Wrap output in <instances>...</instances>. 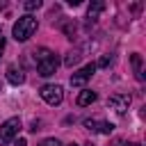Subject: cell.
Returning <instances> with one entry per match:
<instances>
[{
	"label": "cell",
	"mask_w": 146,
	"mask_h": 146,
	"mask_svg": "<svg viewBox=\"0 0 146 146\" xmlns=\"http://www.w3.org/2000/svg\"><path fill=\"white\" fill-rule=\"evenodd\" d=\"M105 9V2H100V0H96V2H91L89 5V9H87V16H89V21H96L98 18V14Z\"/></svg>",
	"instance_id": "8"
},
{
	"label": "cell",
	"mask_w": 146,
	"mask_h": 146,
	"mask_svg": "<svg viewBox=\"0 0 146 146\" xmlns=\"http://www.w3.org/2000/svg\"><path fill=\"white\" fill-rule=\"evenodd\" d=\"M39 7H41V0H27V2H25V9H27V11L39 9Z\"/></svg>",
	"instance_id": "14"
},
{
	"label": "cell",
	"mask_w": 146,
	"mask_h": 146,
	"mask_svg": "<svg viewBox=\"0 0 146 146\" xmlns=\"http://www.w3.org/2000/svg\"><path fill=\"white\" fill-rule=\"evenodd\" d=\"M94 71H96V64H87V66H82L78 73L71 75V84H73V87H82V84L94 75Z\"/></svg>",
	"instance_id": "6"
},
{
	"label": "cell",
	"mask_w": 146,
	"mask_h": 146,
	"mask_svg": "<svg viewBox=\"0 0 146 146\" xmlns=\"http://www.w3.org/2000/svg\"><path fill=\"white\" fill-rule=\"evenodd\" d=\"M98 130H100V132H103V135H110V132H112V130H114V123H110V121H103V123H100V128H98Z\"/></svg>",
	"instance_id": "13"
},
{
	"label": "cell",
	"mask_w": 146,
	"mask_h": 146,
	"mask_svg": "<svg viewBox=\"0 0 146 146\" xmlns=\"http://www.w3.org/2000/svg\"><path fill=\"white\" fill-rule=\"evenodd\" d=\"M21 128H23V123H21L18 116L7 119V121L0 125V144H9V141H14V139L18 137V132H21Z\"/></svg>",
	"instance_id": "3"
},
{
	"label": "cell",
	"mask_w": 146,
	"mask_h": 146,
	"mask_svg": "<svg viewBox=\"0 0 146 146\" xmlns=\"http://www.w3.org/2000/svg\"><path fill=\"white\" fill-rule=\"evenodd\" d=\"M41 146H62V144H59L57 139H52V137H50V139H43V141H41Z\"/></svg>",
	"instance_id": "16"
},
{
	"label": "cell",
	"mask_w": 146,
	"mask_h": 146,
	"mask_svg": "<svg viewBox=\"0 0 146 146\" xmlns=\"http://www.w3.org/2000/svg\"><path fill=\"white\" fill-rule=\"evenodd\" d=\"M0 9H2V2H0Z\"/></svg>",
	"instance_id": "23"
},
{
	"label": "cell",
	"mask_w": 146,
	"mask_h": 146,
	"mask_svg": "<svg viewBox=\"0 0 146 146\" xmlns=\"http://www.w3.org/2000/svg\"><path fill=\"white\" fill-rule=\"evenodd\" d=\"M80 59H82V55H80L78 50H71V52H66V57H64V66L71 68V66H75Z\"/></svg>",
	"instance_id": "10"
},
{
	"label": "cell",
	"mask_w": 146,
	"mask_h": 146,
	"mask_svg": "<svg viewBox=\"0 0 146 146\" xmlns=\"http://www.w3.org/2000/svg\"><path fill=\"white\" fill-rule=\"evenodd\" d=\"M66 146H78V144H66Z\"/></svg>",
	"instance_id": "21"
},
{
	"label": "cell",
	"mask_w": 146,
	"mask_h": 146,
	"mask_svg": "<svg viewBox=\"0 0 146 146\" xmlns=\"http://www.w3.org/2000/svg\"><path fill=\"white\" fill-rule=\"evenodd\" d=\"M36 27H39V23H36V18L34 16H21L16 23H14V27H11V34H14V39L16 41H27L34 32H36Z\"/></svg>",
	"instance_id": "2"
},
{
	"label": "cell",
	"mask_w": 146,
	"mask_h": 146,
	"mask_svg": "<svg viewBox=\"0 0 146 146\" xmlns=\"http://www.w3.org/2000/svg\"><path fill=\"white\" fill-rule=\"evenodd\" d=\"M14 146H27V141H25L23 137H16V141H14Z\"/></svg>",
	"instance_id": "18"
},
{
	"label": "cell",
	"mask_w": 146,
	"mask_h": 146,
	"mask_svg": "<svg viewBox=\"0 0 146 146\" xmlns=\"http://www.w3.org/2000/svg\"><path fill=\"white\" fill-rule=\"evenodd\" d=\"M34 59H36V71H39V75L48 78V75H55V73H57L59 62H57V57H55L52 50L39 48V50H34Z\"/></svg>",
	"instance_id": "1"
},
{
	"label": "cell",
	"mask_w": 146,
	"mask_h": 146,
	"mask_svg": "<svg viewBox=\"0 0 146 146\" xmlns=\"http://www.w3.org/2000/svg\"><path fill=\"white\" fill-rule=\"evenodd\" d=\"M2 50H5V36H2V32H0V55H2Z\"/></svg>",
	"instance_id": "19"
},
{
	"label": "cell",
	"mask_w": 146,
	"mask_h": 146,
	"mask_svg": "<svg viewBox=\"0 0 146 146\" xmlns=\"http://www.w3.org/2000/svg\"><path fill=\"white\" fill-rule=\"evenodd\" d=\"M62 30L66 32V36H68V39H73V34H75V30H78V27H75V23H64V25H62Z\"/></svg>",
	"instance_id": "12"
},
{
	"label": "cell",
	"mask_w": 146,
	"mask_h": 146,
	"mask_svg": "<svg viewBox=\"0 0 146 146\" xmlns=\"http://www.w3.org/2000/svg\"><path fill=\"white\" fill-rule=\"evenodd\" d=\"M87 146H94V144H87Z\"/></svg>",
	"instance_id": "22"
},
{
	"label": "cell",
	"mask_w": 146,
	"mask_h": 146,
	"mask_svg": "<svg viewBox=\"0 0 146 146\" xmlns=\"http://www.w3.org/2000/svg\"><path fill=\"white\" fill-rule=\"evenodd\" d=\"M84 128L91 130V132H96V130H98V123H96L94 119H87V121H84Z\"/></svg>",
	"instance_id": "15"
},
{
	"label": "cell",
	"mask_w": 146,
	"mask_h": 146,
	"mask_svg": "<svg viewBox=\"0 0 146 146\" xmlns=\"http://www.w3.org/2000/svg\"><path fill=\"white\" fill-rule=\"evenodd\" d=\"M130 59H132V66H135V75H137V80H144V73H141V55L135 52Z\"/></svg>",
	"instance_id": "11"
},
{
	"label": "cell",
	"mask_w": 146,
	"mask_h": 146,
	"mask_svg": "<svg viewBox=\"0 0 146 146\" xmlns=\"http://www.w3.org/2000/svg\"><path fill=\"white\" fill-rule=\"evenodd\" d=\"M39 94H41V98H43L48 105H52V107L59 105V103L64 100V91H62L59 84H43Z\"/></svg>",
	"instance_id": "4"
},
{
	"label": "cell",
	"mask_w": 146,
	"mask_h": 146,
	"mask_svg": "<svg viewBox=\"0 0 146 146\" xmlns=\"http://www.w3.org/2000/svg\"><path fill=\"white\" fill-rule=\"evenodd\" d=\"M125 146H139V144H125Z\"/></svg>",
	"instance_id": "20"
},
{
	"label": "cell",
	"mask_w": 146,
	"mask_h": 146,
	"mask_svg": "<svg viewBox=\"0 0 146 146\" xmlns=\"http://www.w3.org/2000/svg\"><path fill=\"white\" fill-rule=\"evenodd\" d=\"M107 105H110L114 112L125 114V112H128V107H130V96H128V94H114V96H110Z\"/></svg>",
	"instance_id": "5"
},
{
	"label": "cell",
	"mask_w": 146,
	"mask_h": 146,
	"mask_svg": "<svg viewBox=\"0 0 146 146\" xmlns=\"http://www.w3.org/2000/svg\"><path fill=\"white\" fill-rule=\"evenodd\" d=\"M110 62H112V57H110V55H105V57H100L98 66H110Z\"/></svg>",
	"instance_id": "17"
},
{
	"label": "cell",
	"mask_w": 146,
	"mask_h": 146,
	"mask_svg": "<svg viewBox=\"0 0 146 146\" xmlns=\"http://www.w3.org/2000/svg\"><path fill=\"white\" fill-rule=\"evenodd\" d=\"M7 80H9L11 84H23V82H25V75H23L21 71H16L14 66H9V68H7Z\"/></svg>",
	"instance_id": "9"
},
{
	"label": "cell",
	"mask_w": 146,
	"mask_h": 146,
	"mask_svg": "<svg viewBox=\"0 0 146 146\" xmlns=\"http://www.w3.org/2000/svg\"><path fill=\"white\" fill-rule=\"evenodd\" d=\"M96 100V91H91V89H84V91H80V96H78V105L80 107H87V105H91Z\"/></svg>",
	"instance_id": "7"
}]
</instances>
